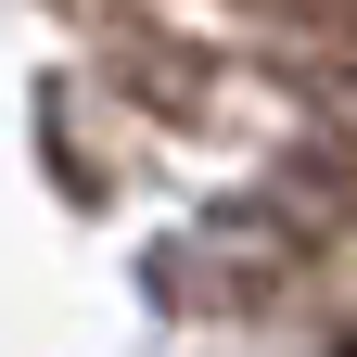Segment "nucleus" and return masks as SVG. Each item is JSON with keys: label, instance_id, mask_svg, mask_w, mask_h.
Masks as SVG:
<instances>
[{"label": "nucleus", "instance_id": "1", "mask_svg": "<svg viewBox=\"0 0 357 357\" xmlns=\"http://www.w3.org/2000/svg\"><path fill=\"white\" fill-rule=\"evenodd\" d=\"M332 357H357V344H332Z\"/></svg>", "mask_w": 357, "mask_h": 357}]
</instances>
